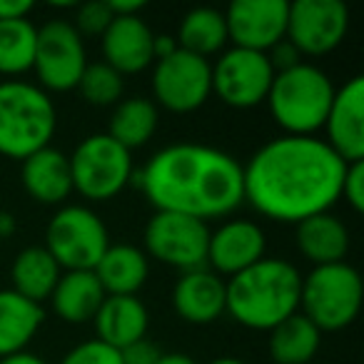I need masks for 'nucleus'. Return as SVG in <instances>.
I'll return each instance as SVG.
<instances>
[{
  "mask_svg": "<svg viewBox=\"0 0 364 364\" xmlns=\"http://www.w3.org/2000/svg\"><path fill=\"white\" fill-rule=\"evenodd\" d=\"M347 162L317 135L264 142L242 165L245 203L274 223H302L329 213L342 198Z\"/></svg>",
  "mask_w": 364,
  "mask_h": 364,
  "instance_id": "obj_1",
  "label": "nucleus"
},
{
  "mask_svg": "<svg viewBox=\"0 0 364 364\" xmlns=\"http://www.w3.org/2000/svg\"><path fill=\"white\" fill-rule=\"evenodd\" d=\"M140 188L157 213H180L203 223L225 218L245 203L242 162L200 142H175L147 160Z\"/></svg>",
  "mask_w": 364,
  "mask_h": 364,
  "instance_id": "obj_2",
  "label": "nucleus"
},
{
  "mask_svg": "<svg viewBox=\"0 0 364 364\" xmlns=\"http://www.w3.org/2000/svg\"><path fill=\"white\" fill-rule=\"evenodd\" d=\"M299 294L302 272L287 259L262 257L225 279V312L242 327L269 332L299 312Z\"/></svg>",
  "mask_w": 364,
  "mask_h": 364,
  "instance_id": "obj_3",
  "label": "nucleus"
},
{
  "mask_svg": "<svg viewBox=\"0 0 364 364\" xmlns=\"http://www.w3.org/2000/svg\"><path fill=\"white\" fill-rule=\"evenodd\" d=\"M334 90L337 87L332 77L322 68L302 60L289 70L274 73L272 87L264 102L284 135L312 137L324 127Z\"/></svg>",
  "mask_w": 364,
  "mask_h": 364,
  "instance_id": "obj_4",
  "label": "nucleus"
},
{
  "mask_svg": "<svg viewBox=\"0 0 364 364\" xmlns=\"http://www.w3.org/2000/svg\"><path fill=\"white\" fill-rule=\"evenodd\" d=\"M58 112L41 85L26 80L0 82V155L26 160L50 147Z\"/></svg>",
  "mask_w": 364,
  "mask_h": 364,
  "instance_id": "obj_5",
  "label": "nucleus"
},
{
  "mask_svg": "<svg viewBox=\"0 0 364 364\" xmlns=\"http://www.w3.org/2000/svg\"><path fill=\"white\" fill-rule=\"evenodd\" d=\"M362 309V277L349 262L312 267L302 277L299 312L319 332H339L357 319Z\"/></svg>",
  "mask_w": 364,
  "mask_h": 364,
  "instance_id": "obj_6",
  "label": "nucleus"
},
{
  "mask_svg": "<svg viewBox=\"0 0 364 364\" xmlns=\"http://www.w3.org/2000/svg\"><path fill=\"white\" fill-rule=\"evenodd\" d=\"M73 190L92 203L117 198L132 180V152L112 140L107 132H97L80 142L68 155Z\"/></svg>",
  "mask_w": 364,
  "mask_h": 364,
  "instance_id": "obj_7",
  "label": "nucleus"
},
{
  "mask_svg": "<svg viewBox=\"0 0 364 364\" xmlns=\"http://www.w3.org/2000/svg\"><path fill=\"white\" fill-rule=\"evenodd\" d=\"M63 272L92 269L105 250L110 247V235L100 215L85 205L60 208L46 228V245Z\"/></svg>",
  "mask_w": 364,
  "mask_h": 364,
  "instance_id": "obj_8",
  "label": "nucleus"
},
{
  "mask_svg": "<svg viewBox=\"0 0 364 364\" xmlns=\"http://www.w3.org/2000/svg\"><path fill=\"white\" fill-rule=\"evenodd\" d=\"M208 223L188 218L180 213H157L145 225V250L147 257L175 267L180 272L208 267Z\"/></svg>",
  "mask_w": 364,
  "mask_h": 364,
  "instance_id": "obj_9",
  "label": "nucleus"
},
{
  "mask_svg": "<svg viewBox=\"0 0 364 364\" xmlns=\"http://www.w3.org/2000/svg\"><path fill=\"white\" fill-rule=\"evenodd\" d=\"M152 95L170 112H195L213 95V63L177 48L172 55L155 60Z\"/></svg>",
  "mask_w": 364,
  "mask_h": 364,
  "instance_id": "obj_10",
  "label": "nucleus"
},
{
  "mask_svg": "<svg viewBox=\"0 0 364 364\" xmlns=\"http://www.w3.org/2000/svg\"><path fill=\"white\" fill-rule=\"evenodd\" d=\"M85 65V38L73 28L70 21H48L43 28H38L33 70L43 90H75Z\"/></svg>",
  "mask_w": 364,
  "mask_h": 364,
  "instance_id": "obj_11",
  "label": "nucleus"
},
{
  "mask_svg": "<svg viewBox=\"0 0 364 364\" xmlns=\"http://www.w3.org/2000/svg\"><path fill=\"white\" fill-rule=\"evenodd\" d=\"M274 68L267 53L228 48L213 65V92L235 110H250L267 100Z\"/></svg>",
  "mask_w": 364,
  "mask_h": 364,
  "instance_id": "obj_12",
  "label": "nucleus"
},
{
  "mask_svg": "<svg viewBox=\"0 0 364 364\" xmlns=\"http://www.w3.org/2000/svg\"><path fill=\"white\" fill-rule=\"evenodd\" d=\"M349 11L339 0H294L287 11V38L299 55L319 58L347 38Z\"/></svg>",
  "mask_w": 364,
  "mask_h": 364,
  "instance_id": "obj_13",
  "label": "nucleus"
},
{
  "mask_svg": "<svg viewBox=\"0 0 364 364\" xmlns=\"http://www.w3.org/2000/svg\"><path fill=\"white\" fill-rule=\"evenodd\" d=\"M287 11V0H235L223 13L228 41L245 50H272L279 41H284Z\"/></svg>",
  "mask_w": 364,
  "mask_h": 364,
  "instance_id": "obj_14",
  "label": "nucleus"
},
{
  "mask_svg": "<svg viewBox=\"0 0 364 364\" xmlns=\"http://www.w3.org/2000/svg\"><path fill=\"white\" fill-rule=\"evenodd\" d=\"M327 145L344 162L364 160V77L354 75L334 90V100L329 105L327 120Z\"/></svg>",
  "mask_w": 364,
  "mask_h": 364,
  "instance_id": "obj_15",
  "label": "nucleus"
},
{
  "mask_svg": "<svg viewBox=\"0 0 364 364\" xmlns=\"http://www.w3.org/2000/svg\"><path fill=\"white\" fill-rule=\"evenodd\" d=\"M267 235L252 220H230L210 232L208 264L220 277H235L264 257Z\"/></svg>",
  "mask_w": 364,
  "mask_h": 364,
  "instance_id": "obj_16",
  "label": "nucleus"
},
{
  "mask_svg": "<svg viewBox=\"0 0 364 364\" xmlns=\"http://www.w3.org/2000/svg\"><path fill=\"white\" fill-rule=\"evenodd\" d=\"M100 48L120 75H137L155 63V33L140 16L115 18L100 36Z\"/></svg>",
  "mask_w": 364,
  "mask_h": 364,
  "instance_id": "obj_17",
  "label": "nucleus"
},
{
  "mask_svg": "<svg viewBox=\"0 0 364 364\" xmlns=\"http://www.w3.org/2000/svg\"><path fill=\"white\" fill-rule=\"evenodd\" d=\"M172 307L190 324H213L225 314V279L210 267L182 272L172 289Z\"/></svg>",
  "mask_w": 364,
  "mask_h": 364,
  "instance_id": "obj_18",
  "label": "nucleus"
},
{
  "mask_svg": "<svg viewBox=\"0 0 364 364\" xmlns=\"http://www.w3.org/2000/svg\"><path fill=\"white\" fill-rule=\"evenodd\" d=\"M92 322H95L97 334L95 339L115 349H125L145 339L147 327H150V312L137 294H125V297L107 294Z\"/></svg>",
  "mask_w": 364,
  "mask_h": 364,
  "instance_id": "obj_19",
  "label": "nucleus"
},
{
  "mask_svg": "<svg viewBox=\"0 0 364 364\" xmlns=\"http://www.w3.org/2000/svg\"><path fill=\"white\" fill-rule=\"evenodd\" d=\"M21 180L26 193L41 205H60L73 193L70 160L55 147H43L23 160Z\"/></svg>",
  "mask_w": 364,
  "mask_h": 364,
  "instance_id": "obj_20",
  "label": "nucleus"
},
{
  "mask_svg": "<svg viewBox=\"0 0 364 364\" xmlns=\"http://www.w3.org/2000/svg\"><path fill=\"white\" fill-rule=\"evenodd\" d=\"M294 242L304 259H309L314 267H322V264L344 262L352 240H349L347 225L337 215L319 213L297 223Z\"/></svg>",
  "mask_w": 364,
  "mask_h": 364,
  "instance_id": "obj_21",
  "label": "nucleus"
},
{
  "mask_svg": "<svg viewBox=\"0 0 364 364\" xmlns=\"http://www.w3.org/2000/svg\"><path fill=\"white\" fill-rule=\"evenodd\" d=\"M105 297V289L100 287L92 269H73L60 274L50 294V304L63 322L82 324L92 322Z\"/></svg>",
  "mask_w": 364,
  "mask_h": 364,
  "instance_id": "obj_22",
  "label": "nucleus"
},
{
  "mask_svg": "<svg viewBox=\"0 0 364 364\" xmlns=\"http://www.w3.org/2000/svg\"><path fill=\"white\" fill-rule=\"evenodd\" d=\"M92 272L105 294H137L150 274V257L135 245H110Z\"/></svg>",
  "mask_w": 364,
  "mask_h": 364,
  "instance_id": "obj_23",
  "label": "nucleus"
},
{
  "mask_svg": "<svg viewBox=\"0 0 364 364\" xmlns=\"http://www.w3.org/2000/svg\"><path fill=\"white\" fill-rule=\"evenodd\" d=\"M43 319V304L31 302L16 289H0V359L26 352Z\"/></svg>",
  "mask_w": 364,
  "mask_h": 364,
  "instance_id": "obj_24",
  "label": "nucleus"
},
{
  "mask_svg": "<svg viewBox=\"0 0 364 364\" xmlns=\"http://www.w3.org/2000/svg\"><path fill=\"white\" fill-rule=\"evenodd\" d=\"M63 269L43 245H33L16 255L11 267L13 289L36 304L50 299Z\"/></svg>",
  "mask_w": 364,
  "mask_h": 364,
  "instance_id": "obj_25",
  "label": "nucleus"
},
{
  "mask_svg": "<svg viewBox=\"0 0 364 364\" xmlns=\"http://www.w3.org/2000/svg\"><path fill=\"white\" fill-rule=\"evenodd\" d=\"M319 344L322 332L302 312H294L269 329V357L274 364H309L319 352Z\"/></svg>",
  "mask_w": 364,
  "mask_h": 364,
  "instance_id": "obj_26",
  "label": "nucleus"
},
{
  "mask_svg": "<svg viewBox=\"0 0 364 364\" xmlns=\"http://www.w3.org/2000/svg\"><path fill=\"white\" fill-rule=\"evenodd\" d=\"M175 43L180 50H188L193 55L205 58V60L215 53H223L230 43L225 16L215 8H193L182 16Z\"/></svg>",
  "mask_w": 364,
  "mask_h": 364,
  "instance_id": "obj_27",
  "label": "nucleus"
},
{
  "mask_svg": "<svg viewBox=\"0 0 364 364\" xmlns=\"http://www.w3.org/2000/svg\"><path fill=\"white\" fill-rule=\"evenodd\" d=\"M157 105L145 97H127L115 105L110 115V127H107V135L115 142H120L127 150H135L142 147L145 142L152 140L157 130Z\"/></svg>",
  "mask_w": 364,
  "mask_h": 364,
  "instance_id": "obj_28",
  "label": "nucleus"
},
{
  "mask_svg": "<svg viewBox=\"0 0 364 364\" xmlns=\"http://www.w3.org/2000/svg\"><path fill=\"white\" fill-rule=\"evenodd\" d=\"M38 28L28 18L0 21V75L18 77L33 70Z\"/></svg>",
  "mask_w": 364,
  "mask_h": 364,
  "instance_id": "obj_29",
  "label": "nucleus"
},
{
  "mask_svg": "<svg viewBox=\"0 0 364 364\" xmlns=\"http://www.w3.org/2000/svg\"><path fill=\"white\" fill-rule=\"evenodd\" d=\"M77 92L82 100L90 102L95 107H115L125 95V75L110 68L105 60L87 63L82 70L80 80H77Z\"/></svg>",
  "mask_w": 364,
  "mask_h": 364,
  "instance_id": "obj_30",
  "label": "nucleus"
},
{
  "mask_svg": "<svg viewBox=\"0 0 364 364\" xmlns=\"http://www.w3.org/2000/svg\"><path fill=\"white\" fill-rule=\"evenodd\" d=\"M115 21V16L107 8V0H92V3H82L75 11V21L73 28L80 33L82 38H100L107 31V26Z\"/></svg>",
  "mask_w": 364,
  "mask_h": 364,
  "instance_id": "obj_31",
  "label": "nucleus"
},
{
  "mask_svg": "<svg viewBox=\"0 0 364 364\" xmlns=\"http://www.w3.org/2000/svg\"><path fill=\"white\" fill-rule=\"evenodd\" d=\"M60 364H122L120 349L100 342V339H87L70 349L63 357Z\"/></svg>",
  "mask_w": 364,
  "mask_h": 364,
  "instance_id": "obj_32",
  "label": "nucleus"
},
{
  "mask_svg": "<svg viewBox=\"0 0 364 364\" xmlns=\"http://www.w3.org/2000/svg\"><path fill=\"white\" fill-rule=\"evenodd\" d=\"M342 198L354 213L364 210V160L347 162L342 180Z\"/></svg>",
  "mask_w": 364,
  "mask_h": 364,
  "instance_id": "obj_33",
  "label": "nucleus"
},
{
  "mask_svg": "<svg viewBox=\"0 0 364 364\" xmlns=\"http://www.w3.org/2000/svg\"><path fill=\"white\" fill-rule=\"evenodd\" d=\"M160 354H162L160 347H157V344H152L150 339H140V342L120 349L122 364H157Z\"/></svg>",
  "mask_w": 364,
  "mask_h": 364,
  "instance_id": "obj_34",
  "label": "nucleus"
},
{
  "mask_svg": "<svg viewBox=\"0 0 364 364\" xmlns=\"http://www.w3.org/2000/svg\"><path fill=\"white\" fill-rule=\"evenodd\" d=\"M267 58H269V63H272L274 73L289 70V68H294V65H299V63H302V55H299L297 48H294L287 38H284V41H279L272 50H267Z\"/></svg>",
  "mask_w": 364,
  "mask_h": 364,
  "instance_id": "obj_35",
  "label": "nucleus"
},
{
  "mask_svg": "<svg viewBox=\"0 0 364 364\" xmlns=\"http://www.w3.org/2000/svg\"><path fill=\"white\" fill-rule=\"evenodd\" d=\"M33 11L31 0H0V21H18V18H28Z\"/></svg>",
  "mask_w": 364,
  "mask_h": 364,
  "instance_id": "obj_36",
  "label": "nucleus"
},
{
  "mask_svg": "<svg viewBox=\"0 0 364 364\" xmlns=\"http://www.w3.org/2000/svg\"><path fill=\"white\" fill-rule=\"evenodd\" d=\"M107 8L115 18H127V16H140L145 11L142 0H107Z\"/></svg>",
  "mask_w": 364,
  "mask_h": 364,
  "instance_id": "obj_37",
  "label": "nucleus"
},
{
  "mask_svg": "<svg viewBox=\"0 0 364 364\" xmlns=\"http://www.w3.org/2000/svg\"><path fill=\"white\" fill-rule=\"evenodd\" d=\"M175 50H177V43L172 36H155V60L172 55Z\"/></svg>",
  "mask_w": 364,
  "mask_h": 364,
  "instance_id": "obj_38",
  "label": "nucleus"
},
{
  "mask_svg": "<svg viewBox=\"0 0 364 364\" xmlns=\"http://www.w3.org/2000/svg\"><path fill=\"white\" fill-rule=\"evenodd\" d=\"M0 364H48L46 359H41L38 354L33 352H18V354H11V357H3L0 359Z\"/></svg>",
  "mask_w": 364,
  "mask_h": 364,
  "instance_id": "obj_39",
  "label": "nucleus"
},
{
  "mask_svg": "<svg viewBox=\"0 0 364 364\" xmlns=\"http://www.w3.org/2000/svg\"><path fill=\"white\" fill-rule=\"evenodd\" d=\"M157 364H198L190 354H182V352H162Z\"/></svg>",
  "mask_w": 364,
  "mask_h": 364,
  "instance_id": "obj_40",
  "label": "nucleus"
},
{
  "mask_svg": "<svg viewBox=\"0 0 364 364\" xmlns=\"http://www.w3.org/2000/svg\"><path fill=\"white\" fill-rule=\"evenodd\" d=\"M16 232V218L11 213H0V240L11 237Z\"/></svg>",
  "mask_w": 364,
  "mask_h": 364,
  "instance_id": "obj_41",
  "label": "nucleus"
},
{
  "mask_svg": "<svg viewBox=\"0 0 364 364\" xmlns=\"http://www.w3.org/2000/svg\"><path fill=\"white\" fill-rule=\"evenodd\" d=\"M210 364H247V362H242V359H237V357H218Z\"/></svg>",
  "mask_w": 364,
  "mask_h": 364,
  "instance_id": "obj_42",
  "label": "nucleus"
}]
</instances>
